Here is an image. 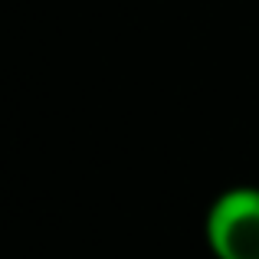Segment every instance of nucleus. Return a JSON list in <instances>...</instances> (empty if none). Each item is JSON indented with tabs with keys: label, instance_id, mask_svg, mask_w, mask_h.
<instances>
[{
	"label": "nucleus",
	"instance_id": "obj_1",
	"mask_svg": "<svg viewBox=\"0 0 259 259\" xmlns=\"http://www.w3.org/2000/svg\"><path fill=\"white\" fill-rule=\"evenodd\" d=\"M203 240L213 259H259V187L220 190L203 217Z\"/></svg>",
	"mask_w": 259,
	"mask_h": 259
}]
</instances>
